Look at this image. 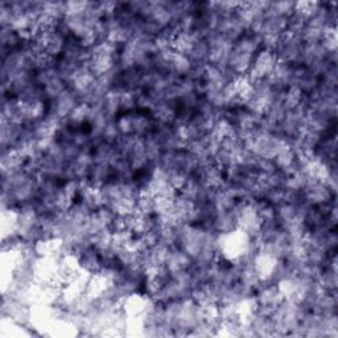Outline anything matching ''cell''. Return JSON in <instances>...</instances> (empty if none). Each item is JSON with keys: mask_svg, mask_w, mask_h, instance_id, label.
<instances>
[{"mask_svg": "<svg viewBox=\"0 0 338 338\" xmlns=\"http://www.w3.org/2000/svg\"><path fill=\"white\" fill-rule=\"evenodd\" d=\"M295 7H296V2H288V0L269 2V8L279 15L285 16V17H289L295 12Z\"/></svg>", "mask_w": 338, "mask_h": 338, "instance_id": "7a4b0ae2", "label": "cell"}, {"mask_svg": "<svg viewBox=\"0 0 338 338\" xmlns=\"http://www.w3.org/2000/svg\"><path fill=\"white\" fill-rule=\"evenodd\" d=\"M90 2L85 0H72V2H63V10L65 16L67 15H83L87 11Z\"/></svg>", "mask_w": 338, "mask_h": 338, "instance_id": "6da1fadb", "label": "cell"}]
</instances>
